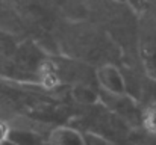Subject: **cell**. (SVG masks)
Listing matches in <instances>:
<instances>
[{
  "instance_id": "7a4b0ae2",
  "label": "cell",
  "mask_w": 156,
  "mask_h": 145,
  "mask_svg": "<svg viewBox=\"0 0 156 145\" xmlns=\"http://www.w3.org/2000/svg\"><path fill=\"white\" fill-rule=\"evenodd\" d=\"M8 136H9V127L8 124L0 121V145H5V142L8 141Z\"/></svg>"
},
{
  "instance_id": "6da1fadb",
  "label": "cell",
  "mask_w": 156,
  "mask_h": 145,
  "mask_svg": "<svg viewBox=\"0 0 156 145\" xmlns=\"http://www.w3.org/2000/svg\"><path fill=\"white\" fill-rule=\"evenodd\" d=\"M146 126H147L150 133H155L156 135V107L149 110V113L146 116Z\"/></svg>"
}]
</instances>
